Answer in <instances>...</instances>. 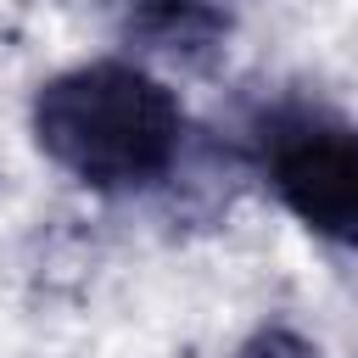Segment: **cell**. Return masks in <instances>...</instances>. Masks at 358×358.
I'll return each instance as SVG.
<instances>
[{"mask_svg": "<svg viewBox=\"0 0 358 358\" xmlns=\"http://www.w3.org/2000/svg\"><path fill=\"white\" fill-rule=\"evenodd\" d=\"M190 112L168 73L112 50L34 84L28 140L78 190L106 201L162 196L190 157Z\"/></svg>", "mask_w": 358, "mask_h": 358, "instance_id": "obj_1", "label": "cell"}, {"mask_svg": "<svg viewBox=\"0 0 358 358\" xmlns=\"http://www.w3.org/2000/svg\"><path fill=\"white\" fill-rule=\"evenodd\" d=\"M117 50L157 73H213L241 28L235 0H101Z\"/></svg>", "mask_w": 358, "mask_h": 358, "instance_id": "obj_3", "label": "cell"}, {"mask_svg": "<svg viewBox=\"0 0 358 358\" xmlns=\"http://www.w3.org/2000/svg\"><path fill=\"white\" fill-rule=\"evenodd\" d=\"M229 358H324V347L313 336H302L296 324H285V319H263L257 330H246L235 341Z\"/></svg>", "mask_w": 358, "mask_h": 358, "instance_id": "obj_4", "label": "cell"}, {"mask_svg": "<svg viewBox=\"0 0 358 358\" xmlns=\"http://www.w3.org/2000/svg\"><path fill=\"white\" fill-rule=\"evenodd\" d=\"M246 162L280 213L324 246L358 252V123L319 101H268L246 123Z\"/></svg>", "mask_w": 358, "mask_h": 358, "instance_id": "obj_2", "label": "cell"}]
</instances>
